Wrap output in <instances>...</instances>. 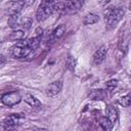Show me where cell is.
<instances>
[{
	"label": "cell",
	"mask_w": 131,
	"mask_h": 131,
	"mask_svg": "<svg viewBox=\"0 0 131 131\" xmlns=\"http://www.w3.org/2000/svg\"><path fill=\"white\" fill-rule=\"evenodd\" d=\"M118 115H119V112L117 110V107H115L114 105H107L106 106V117L113 122L115 123L118 119Z\"/></svg>",
	"instance_id": "cell-12"
},
{
	"label": "cell",
	"mask_w": 131,
	"mask_h": 131,
	"mask_svg": "<svg viewBox=\"0 0 131 131\" xmlns=\"http://www.w3.org/2000/svg\"><path fill=\"white\" fill-rule=\"evenodd\" d=\"M83 6V0H68L62 3L61 10L67 14H75Z\"/></svg>",
	"instance_id": "cell-4"
},
{
	"label": "cell",
	"mask_w": 131,
	"mask_h": 131,
	"mask_svg": "<svg viewBox=\"0 0 131 131\" xmlns=\"http://www.w3.org/2000/svg\"><path fill=\"white\" fill-rule=\"evenodd\" d=\"M42 35H43V29L42 28H37L36 29V35L34 37H31L27 40V43H28V46L34 50V49H37L40 45V42H41V38H42Z\"/></svg>",
	"instance_id": "cell-9"
},
{
	"label": "cell",
	"mask_w": 131,
	"mask_h": 131,
	"mask_svg": "<svg viewBox=\"0 0 131 131\" xmlns=\"http://www.w3.org/2000/svg\"><path fill=\"white\" fill-rule=\"evenodd\" d=\"M99 124H100L101 128H102L103 130H105V131L111 130V129L113 128V126H114V123H113L107 117H102V118H100Z\"/></svg>",
	"instance_id": "cell-16"
},
{
	"label": "cell",
	"mask_w": 131,
	"mask_h": 131,
	"mask_svg": "<svg viewBox=\"0 0 131 131\" xmlns=\"http://www.w3.org/2000/svg\"><path fill=\"white\" fill-rule=\"evenodd\" d=\"M20 100H21V96L17 91H11V92L5 93L1 97V101L3 102V104L7 106H13L17 104Z\"/></svg>",
	"instance_id": "cell-6"
},
{
	"label": "cell",
	"mask_w": 131,
	"mask_h": 131,
	"mask_svg": "<svg viewBox=\"0 0 131 131\" xmlns=\"http://www.w3.org/2000/svg\"><path fill=\"white\" fill-rule=\"evenodd\" d=\"M119 103L123 106H129L130 105V94H126L125 96H122L119 99Z\"/></svg>",
	"instance_id": "cell-20"
},
{
	"label": "cell",
	"mask_w": 131,
	"mask_h": 131,
	"mask_svg": "<svg viewBox=\"0 0 131 131\" xmlns=\"http://www.w3.org/2000/svg\"><path fill=\"white\" fill-rule=\"evenodd\" d=\"M125 11L124 8L119 6V7H107L104 10V21H105V27L107 30L114 29L118 23L122 19Z\"/></svg>",
	"instance_id": "cell-2"
},
{
	"label": "cell",
	"mask_w": 131,
	"mask_h": 131,
	"mask_svg": "<svg viewBox=\"0 0 131 131\" xmlns=\"http://www.w3.org/2000/svg\"><path fill=\"white\" fill-rule=\"evenodd\" d=\"M64 33H66V26L64 25H59L57 28H55V30L52 33L53 40H57V39L61 38Z\"/></svg>",
	"instance_id": "cell-17"
},
{
	"label": "cell",
	"mask_w": 131,
	"mask_h": 131,
	"mask_svg": "<svg viewBox=\"0 0 131 131\" xmlns=\"http://www.w3.org/2000/svg\"><path fill=\"white\" fill-rule=\"evenodd\" d=\"M25 101L33 108H40L41 107V102L32 94H26L25 95Z\"/></svg>",
	"instance_id": "cell-11"
},
{
	"label": "cell",
	"mask_w": 131,
	"mask_h": 131,
	"mask_svg": "<svg viewBox=\"0 0 131 131\" xmlns=\"http://www.w3.org/2000/svg\"><path fill=\"white\" fill-rule=\"evenodd\" d=\"M31 50L32 49L28 46L27 41H19L11 47V54L15 58H24L30 54Z\"/></svg>",
	"instance_id": "cell-3"
},
{
	"label": "cell",
	"mask_w": 131,
	"mask_h": 131,
	"mask_svg": "<svg viewBox=\"0 0 131 131\" xmlns=\"http://www.w3.org/2000/svg\"><path fill=\"white\" fill-rule=\"evenodd\" d=\"M24 31L21 30H16V31H13L10 33V35L8 36V39L9 40H12V41H19L24 38Z\"/></svg>",
	"instance_id": "cell-18"
},
{
	"label": "cell",
	"mask_w": 131,
	"mask_h": 131,
	"mask_svg": "<svg viewBox=\"0 0 131 131\" xmlns=\"http://www.w3.org/2000/svg\"><path fill=\"white\" fill-rule=\"evenodd\" d=\"M62 89V81H54L50 83L46 88H45V94L49 97H53L56 94H58Z\"/></svg>",
	"instance_id": "cell-8"
},
{
	"label": "cell",
	"mask_w": 131,
	"mask_h": 131,
	"mask_svg": "<svg viewBox=\"0 0 131 131\" xmlns=\"http://www.w3.org/2000/svg\"><path fill=\"white\" fill-rule=\"evenodd\" d=\"M106 53H107V46H105V45L100 46L94 52V54L92 56V64L93 66H99L104 60Z\"/></svg>",
	"instance_id": "cell-7"
},
{
	"label": "cell",
	"mask_w": 131,
	"mask_h": 131,
	"mask_svg": "<svg viewBox=\"0 0 131 131\" xmlns=\"http://www.w3.org/2000/svg\"><path fill=\"white\" fill-rule=\"evenodd\" d=\"M99 20V16L96 13H88L85 15L84 19H83V24L84 25H93L96 24Z\"/></svg>",
	"instance_id": "cell-15"
},
{
	"label": "cell",
	"mask_w": 131,
	"mask_h": 131,
	"mask_svg": "<svg viewBox=\"0 0 131 131\" xmlns=\"http://www.w3.org/2000/svg\"><path fill=\"white\" fill-rule=\"evenodd\" d=\"M23 118H24V117L20 116V115H18V114H13V115L8 116V117L4 120L3 123L5 124L6 128L14 127V126H16V125H18V124L20 123V121H21Z\"/></svg>",
	"instance_id": "cell-10"
},
{
	"label": "cell",
	"mask_w": 131,
	"mask_h": 131,
	"mask_svg": "<svg viewBox=\"0 0 131 131\" xmlns=\"http://www.w3.org/2000/svg\"><path fill=\"white\" fill-rule=\"evenodd\" d=\"M117 85H118L117 80H110V81H107V82H106V84H105L106 89H107V90H110V91L114 90V89L117 87Z\"/></svg>",
	"instance_id": "cell-21"
},
{
	"label": "cell",
	"mask_w": 131,
	"mask_h": 131,
	"mask_svg": "<svg viewBox=\"0 0 131 131\" xmlns=\"http://www.w3.org/2000/svg\"><path fill=\"white\" fill-rule=\"evenodd\" d=\"M21 23V19H20V16H19V13L17 14H12V15H9V18H8V26L12 29H15L17 28Z\"/></svg>",
	"instance_id": "cell-14"
},
{
	"label": "cell",
	"mask_w": 131,
	"mask_h": 131,
	"mask_svg": "<svg viewBox=\"0 0 131 131\" xmlns=\"http://www.w3.org/2000/svg\"><path fill=\"white\" fill-rule=\"evenodd\" d=\"M61 6L62 3H60L58 0H42L36 12L37 21H44L52 13L61 10Z\"/></svg>",
	"instance_id": "cell-1"
},
{
	"label": "cell",
	"mask_w": 131,
	"mask_h": 131,
	"mask_svg": "<svg viewBox=\"0 0 131 131\" xmlns=\"http://www.w3.org/2000/svg\"><path fill=\"white\" fill-rule=\"evenodd\" d=\"M34 1H35V0H27V5H30V4H32Z\"/></svg>",
	"instance_id": "cell-24"
},
{
	"label": "cell",
	"mask_w": 131,
	"mask_h": 131,
	"mask_svg": "<svg viewBox=\"0 0 131 131\" xmlns=\"http://www.w3.org/2000/svg\"><path fill=\"white\" fill-rule=\"evenodd\" d=\"M111 0H98V3L99 4H101V5H104V4H106V3H108Z\"/></svg>",
	"instance_id": "cell-23"
},
{
	"label": "cell",
	"mask_w": 131,
	"mask_h": 131,
	"mask_svg": "<svg viewBox=\"0 0 131 131\" xmlns=\"http://www.w3.org/2000/svg\"><path fill=\"white\" fill-rule=\"evenodd\" d=\"M6 61V57L3 54H0V66H2L3 63H5Z\"/></svg>",
	"instance_id": "cell-22"
},
{
	"label": "cell",
	"mask_w": 131,
	"mask_h": 131,
	"mask_svg": "<svg viewBox=\"0 0 131 131\" xmlns=\"http://www.w3.org/2000/svg\"><path fill=\"white\" fill-rule=\"evenodd\" d=\"M92 99H102L104 97V93L102 90H94L89 95Z\"/></svg>",
	"instance_id": "cell-19"
},
{
	"label": "cell",
	"mask_w": 131,
	"mask_h": 131,
	"mask_svg": "<svg viewBox=\"0 0 131 131\" xmlns=\"http://www.w3.org/2000/svg\"><path fill=\"white\" fill-rule=\"evenodd\" d=\"M128 44H129V34L128 33H123V35L121 36V38H120V40H119V44H118V46H119V49L121 50V51H126L127 50V48H128Z\"/></svg>",
	"instance_id": "cell-13"
},
{
	"label": "cell",
	"mask_w": 131,
	"mask_h": 131,
	"mask_svg": "<svg viewBox=\"0 0 131 131\" xmlns=\"http://www.w3.org/2000/svg\"><path fill=\"white\" fill-rule=\"evenodd\" d=\"M25 6H27V0H12L6 5V13L8 15L17 14Z\"/></svg>",
	"instance_id": "cell-5"
}]
</instances>
